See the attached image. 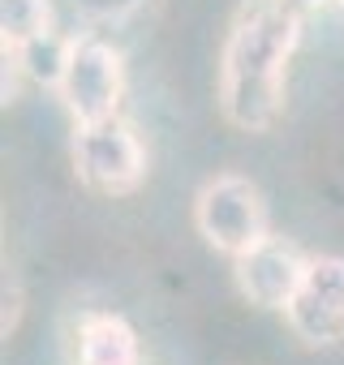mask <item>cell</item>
Here are the masks:
<instances>
[{
	"label": "cell",
	"mask_w": 344,
	"mask_h": 365,
	"mask_svg": "<svg viewBox=\"0 0 344 365\" xmlns=\"http://www.w3.org/2000/svg\"><path fill=\"white\" fill-rule=\"evenodd\" d=\"M297 14L275 0H246L220 52V112L246 133H267L284 116L288 61L301 43Z\"/></svg>",
	"instance_id": "1"
},
{
	"label": "cell",
	"mask_w": 344,
	"mask_h": 365,
	"mask_svg": "<svg viewBox=\"0 0 344 365\" xmlns=\"http://www.w3.org/2000/svg\"><path fill=\"white\" fill-rule=\"evenodd\" d=\"M280 9H288V14H297V18H310V14H323L331 0H275Z\"/></svg>",
	"instance_id": "10"
},
{
	"label": "cell",
	"mask_w": 344,
	"mask_h": 365,
	"mask_svg": "<svg viewBox=\"0 0 344 365\" xmlns=\"http://www.w3.org/2000/svg\"><path fill=\"white\" fill-rule=\"evenodd\" d=\"M44 31H52V0H0V43L5 48H22Z\"/></svg>",
	"instance_id": "9"
},
{
	"label": "cell",
	"mask_w": 344,
	"mask_h": 365,
	"mask_svg": "<svg viewBox=\"0 0 344 365\" xmlns=\"http://www.w3.org/2000/svg\"><path fill=\"white\" fill-rule=\"evenodd\" d=\"M288 331L305 348H331L344 339V258L318 254L310 258L301 288L293 292L288 309Z\"/></svg>",
	"instance_id": "5"
},
{
	"label": "cell",
	"mask_w": 344,
	"mask_h": 365,
	"mask_svg": "<svg viewBox=\"0 0 344 365\" xmlns=\"http://www.w3.org/2000/svg\"><path fill=\"white\" fill-rule=\"evenodd\" d=\"M194 228L211 250L241 258L246 250L271 237V215H267V202L254 180L237 172H220L194 198Z\"/></svg>",
	"instance_id": "2"
},
{
	"label": "cell",
	"mask_w": 344,
	"mask_h": 365,
	"mask_svg": "<svg viewBox=\"0 0 344 365\" xmlns=\"http://www.w3.org/2000/svg\"><path fill=\"white\" fill-rule=\"evenodd\" d=\"M61 103L74 116V125H95L108 116H121L125 99V56L95 35H82L74 43L65 82H61Z\"/></svg>",
	"instance_id": "4"
},
{
	"label": "cell",
	"mask_w": 344,
	"mask_h": 365,
	"mask_svg": "<svg viewBox=\"0 0 344 365\" xmlns=\"http://www.w3.org/2000/svg\"><path fill=\"white\" fill-rule=\"evenodd\" d=\"M74 168L82 185L103 198H125L146 180V146L138 129L121 116L78 125L74 133Z\"/></svg>",
	"instance_id": "3"
},
{
	"label": "cell",
	"mask_w": 344,
	"mask_h": 365,
	"mask_svg": "<svg viewBox=\"0 0 344 365\" xmlns=\"http://www.w3.org/2000/svg\"><path fill=\"white\" fill-rule=\"evenodd\" d=\"M78 365H142L138 331L121 314H86L78 322Z\"/></svg>",
	"instance_id": "7"
},
{
	"label": "cell",
	"mask_w": 344,
	"mask_h": 365,
	"mask_svg": "<svg viewBox=\"0 0 344 365\" xmlns=\"http://www.w3.org/2000/svg\"><path fill=\"white\" fill-rule=\"evenodd\" d=\"M331 5H340V9H344V0H331Z\"/></svg>",
	"instance_id": "11"
},
{
	"label": "cell",
	"mask_w": 344,
	"mask_h": 365,
	"mask_svg": "<svg viewBox=\"0 0 344 365\" xmlns=\"http://www.w3.org/2000/svg\"><path fill=\"white\" fill-rule=\"evenodd\" d=\"M305 267H310V258L293 241H284V237L271 232L267 241H258L254 250H246L241 258H233V279H237V288H241V297L250 305L284 314L288 301H293V292L301 288Z\"/></svg>",
	"instance_id": "6"
},
{
	"label": "cell",
	"mask_w": 344,
	"mask_h": 365,
	"mask_svg": "<svg viewBox=\"0 0 344 365\" xmlns=\"http://www.w3.org/2000/svg\"><path fill=\"white\" fill-rule=\"evenodd\" d=\"M74 43H78V35H56V31H44V35L26 39L22 48H5V52L18 61V69H22L35 86L61 91L65 69H69V56H74Z\"/></svg>",
	"instance_id": "8"
}]
</instances>
